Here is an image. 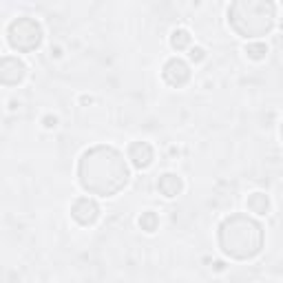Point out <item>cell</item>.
I'll return each mask as SVG.
<instances>
[{
  "label": "cell",
  "mask_w": 283,
  "mask_h": 283,
  "mask_svg": "<svg viewBox=\"0 0 283 283\" xmlns=\"http://www.w3.org/2000/svg\"><path fill=\"white\" fill-rule=\"evenodd\" d=\"M71 215L77 224L82 226H91L97 221V217H100V206H97L95 199H89V197H80V199L73 201V206H71Z\"/></svg>",
  "instance_id": "obj_7"
},
{
  "label": "cell",
  "mask_w": 283,
  "mask_h": 283,
  "mask_svg": "<svg viewBox=\"0 0 283 283\" xmlns=\"http://www.w3.org/2000/svg\"><path fill=\"white\" fill-rule=\"evenodd\" d=\"M244 51L250 60H264L268 53V45H264V42H248Z\"/></svg>",
  "instance_id": "obj_13"
},
{
  "label": "cell",
  "mask_w": 283,
  "mask_h": 283,
  "mask_svg": "<svg viewBox=\"0 0 283 283\" xmlns=\"http://www.w3.org/2000/svg\"><path fill=\"white\" fill-rule=\"evenodd\" d=\"M129 166L124 155L113 146H93L82 153L77 161L80 186L91 195L113 197L129 184Z\"/></svg>",
  "instance_id": "obj_1"
},
{
  "label": "cell",
  "mask_w": 283,
  "mask_h": 283,
  "mask_svg": "<svg viewBox=\"0 0 283 283\" xmlns=\"http://www.w3.org/2000/svg\"><path fill=\"white\" fill-rule=\"evenodd\" d=\"M246 206L250 212H254V215H268V210H270V199H268L266 193H252L248 197Z\"/></svg>",
  "instance_id": "obj_10"
},
{
  "label": "cell",
  "mask_w": 283,
  "mask_h": 283,
  "mask_svg": "<svg viewBox=\"0 0 283 283\" xmlns=\"http://www.w3.org/2000/svg\"><path fill=\"white\" fill-rule=\"evenodd\" d=\"M161 75H164L166 84L179 89L190 80V67L181 58H171V60H166L164 69H161Z\"/></svg>",
  "instance_id": "obj_6"
},
{
  "label": "cell",
  "mask_w": 283,
  "mask_h": 283,
  "mask_svg": "<svg viewBox=\"0 0 283 283\" xmlns=\"http://www.w3.org/2000/svg\"><path fill=\"white\" fill-rule=\"evenodd\" d=\"M157 188L161 195L171 199V197H177L181 193L184 181H181V177H177L175 173H164V175H159V179H157Z\"/></svg>",
  "instance_id": "obj_9"
},
{
  "label": "cell",
  "mask_w": 283,
  "mask_h": 283,
  "mask_svg": "<svg viewBox=\"0 0 283 283\" xmlns=\"http://www.w3.org/2000/svg\"><path fill=\"white\" fill-rule=\"evenodd\" d=\"M171 47L175 51H184V49L190 47V33L186 29H175L171 33Z\"/></svg>",
  "instance_id": "obj_11"
},
{
  "label": "cell",
  "mask_w": 283,
  "mask_h": 283,
  "mask_svg": "<svg viewBox=\"0 0 283 283\" xmlns=\"http://www.w3.org/2000/svg\"><path fill=\"white\" fill-rule=\"evenodd\" d=\"M42 124H45L47 129H55V124H58V117H55V115H47L45 119H42Z\"/></svg>",
  "instance_id": "obj_15"
},
{
  "label": "cell",
  "mask_w": 283,
  "mask_h": 283,
  "mask_svg": "<svg viewBox=\"0 0 283 283\" xmlns=\"http://www.w3.org/2000/svg\"><path fill=\"white\" fill-rule=\"evenodd\" d=\"M27 75V65L23 60L13 58V55H5L0 58V82L7 87H16L25 80Z\"/></svg>",
  "instance_id": "obj_5"
},
{
  "label": "cell",
  "mask_w": 283,
  "mask_h": 283,
  "mask_svg": "<svg viewBox=\"0 0 283 283\" xmlns=\"http://www.w3.org/2000/svg\"><path fill=\"white\" fill-rule=\"evenodd\" d=\"M188 55H190V60H193V62H201L204 58H206V51H204L201 47H193Z\"/></svg>",
  "instance_id": "obj_14"
},
{
  "label": "cell",
  "mask_w": 283,
  "mask_h": 283,
  "mask_svg": "<svg viewBox=\"0 0 283 283\" xmlns=\"http://www.w3.org/2000/svg\"><path fill=\"white\" fill-rule=\"evenodd\" d=\"M215 270H224V264H221V261H215Z\"/></svg>",
  "instance_id": "obj_16"
},
{
  "label": "cell",
  "mask_w": 283,
  "mask_h": 283,
  "mask_svg": "<svg viewBox=\"0 0 283 283\" xmlns=\"http://www.w3.org/2000/svg\"><path fill=\"white\" fill-rule=\"evenodd\" d=\"M277 5L268 0H235L228 7V25L241 38H259L272 31Z\"/></svg>",
  "instance_id": "obj_3"
},
{
  "label": "cell",
  "mask_w": 283,
  "mask_h": 283,
  "mask_svg": "<svg viewBox=\"0 0 283 283\" xmlns=\"http://www.w3.org/2000/svg\"><path fill=\"white\" fill-rule=\"evenodd\" d=\"M7 42L13 51L18 53H31L42 45V27L35 18L20 16L11 20L7 29Z\"/></svg>",
  "instance_id": "obj_4"
},
{
  "label": "cell",
  "mask_w": 283,
  "mask_h": 283,
  "mask_svg": "<svg viewBox=\"0 0 283 283\" xmlns=\"http://www.w3.org/2000/svg\"><path fill=\"white\" fill-rule=\"evenodd\" d=\"M129 159L135 168H148L153 164V146L148 141H133L129 146Z\"/></svg>",
  "instance_id": "obj_8"
},
{
  "label": "cell",
  "mask_w": 283,
  "mask_h": 283,
  "mask_svg": "<svg viewBox=\"0 0 283 283\" xmlns=\"http://www.w3.org/2000/svg\"><path fill=\"white\" fill-rule=\"evenodd\" d=\"M264 226L257 219L237 212V215L226 217L219 224L217 239L219 248L226 257L237 259V261H248L257 257L264 248Z\"/></svg>",
  "instance_id": "obj_2"
},
{
  "label": "cell",
  "mask_w": 283,
  "mask_h": 283,
  "mask_svg": "<svg viewBox=\"0 0 283 283\" xmlns=\"http://www.w3.org/2000/svg\"><path fill=\"white\" fill-rule=\"evenodd\" d=\"M137 224H139V228L144 232H155V230H157V226H159V217H157V212L146 210V212H141Z\"/></svg>",
  "instance_id": "obj_12"
}]
</instances>
